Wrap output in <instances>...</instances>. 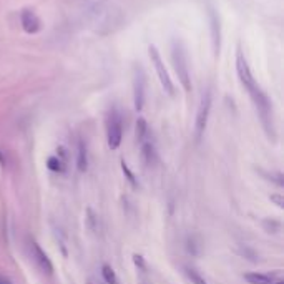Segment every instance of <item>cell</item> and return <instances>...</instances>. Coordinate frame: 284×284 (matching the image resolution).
Returning a JSON list of instances; mask_svg holds the SVG:
<instances>
[{
  "instance_id": "6da1fadb",
  "label": "cell",
  "mask_w": 284,
  "mask_h": 284,
  "mask_svg": "<svg viewBox=\"0 0 284 284\" xmlns=\"http://www.w3.org/2000/svg\"><path fill=\"white\" fill-rule=\"evenodd\" d=\"M171 60L173 67L176 72L178 78H180V84L186 91L191 90V78H190V68H188V57L183 42L173 40L171 42Z\"/></svg>"
},
{
  "instance_id": "7a4b0ae2",
  "label": "cell",
  "mask_w": 284,
  "mask_h": 284,
  "mask_svg": "<svg viewBox=\"0 0 284 284\" xmlns=\"http://www.w3.org/2000/svg\"><path fill=\"white\" fill-rule=\"evenodd\" d=\"M121 138H123V125H121V116L118 110H110L107 116V140L108 146L112 150H118L121 145Z\"/></svg>"
},
{
  "instance_id": "3957f363",
  "label": "cell",
  "mask_w": 284,
  "mask_h": 284,
  "mask_svg": "<svg viewBox=\"0 0 284 284\" xmlns=\"http://www.w3.org/2000/svg\"><path fill=\"white\" fill-rule=\"evenodd\" d=\"M209 110H211V91L206 90L201 97L198 113H196V123H195V137L196 142H199L201 137H203L204 130H206L208 125V118H209Z\"/></svg>"
},
{
  "instance_id": "277c9868",
  "label": "cell",
  "mask_w": 284,
  "mask_h": 284,
  "mask_svg": "<svg viewBox=\"0 0 284 284\" xmlns=\"http://www.w3.org/2000/svg\"><path fill=\"white\" fill-rule=\"evenodd\" d=\"M148 54H150L151 63L155 65V70H156V73H158L161 86H163L165 91H167L168 95H173L174 93L173 82H171V78H170V75H168V70L165 68V63H163V60H161V57H160V52L156 50L155 45H150V47H148Z\"/></svg>"
},
{
  "instance_id": "5b68a950",
  "label": "cell",
  "mask_w": 284,
  "mask_h": 284,
  "mask_svg": "<svg viewBox=\"0 0 284 284\" xmlns=\"http://www.w3.org/2000/svg\"><path fill=\"white\" fill-rule=\"evenodd\" d=\"M145 95H146V75L143 68L137 65L133 68V102L137 112L143 110L145 105Z\"/></svg>"
},
{
  "instance_id": "8992f818",
  "label": "cell",
  "mask_w": 284,
  "mask_h": 284,
  "mask_svg": "<svg viewBox=\"0 0 284 284\" xmlns=\"http://www.w3.org/2000/svg\"><path fill=\"white\" fill-rule=\"evenodd\" d=\"M30 253H32V257L35 261V264L38 266V269L43 271L47 274H52L54 271V264H52L50 257L47 256V253L38 246L37 241H30Z\"/></svg>"
},
{
  "instance_id": "52a82bcc",
  "label": "cell",
  "mask_w": 284,
  "mask_h": 284,
  "mask_svg": "<svg viewBox=\"0 0 284 284\" xmlns=\"http://www.w3.org/2000/svg\"><path fill=\"white\" fill-rule=\"evenodd\" d=\"M209 17V28H211V42H213V50H215V55L220 54L221 49V24H220V15L215 12V8L209 7L208 12Z\"/></svg>"
},
{
  "instance_id": "ba28073f",
  "label": "cell",
  "mask_w": 284,
  "mask_h": 284,
  "mask_svg": "<svg viewBox=\"0 0 284 284\" xmlns=\"http://www.w3.org/2000/svg\"><path fill=\"white\" fill-rule=\"evenodd\" d=\"M20 24H22V28L25 30L27 33H38L42 28V22L40 19L37 17L33 10H28V8H25V10H22L20 14Z\"/></svg>"
},
{
  "instance_id": "9c48e42d",
  "label": "cell",
  "mask_w": 284,
  "mask_h": 284,
  "mask_svg": "<svg viewBox=\"0 0 284 284\" xmlns=\"http://www.w3.org/2000/svg\"><path fill=\"white\" fill-rule=\"evenodd\" d=\"M142 156H143V161H145L146 167H153L156 163V150H155V145L151 142H142Z\"/></svg>"
},
{
  "instance_id": "30bf717a",
  "label": "cell",
  "mask_w": 284,
  "mask_h": 284,
  "mask_svg": "<svg viewBox=\"0 0 284 284\" xmlns=\"http://www.w3.org/2000/svg\"><path fill=\"white\" fill-rule=\"evenodd\" d=\"M77 167H78V171H86L88 168V153H86V145L84 140L78 142V158H77Z\"/></svg>"
},
{
  "instance_id": "8fae6325",
  "label": "cell",
  "mask_w": 284,
  "mask_h": 284,
  "mask_svg": "<svg viewBox=\"0 0 284 284\" xmlns=\"http://www.w3.org/2000/svg\"><path fill=\"white\" fill-rule=\"evenodd\" d=\"M244 279H246L250 284H271L273 279L268 274H261V273H248L244 274Z\"/></svg>"
},
{
  "instance_id": "7c38bea8",
  "label": "cell",
  "mask_w": 284,
  "mask_h": 284,
  "mask_svg": "<svg viewBox=\"0 0 284 284\" xmlns=\"http://www.w3.org/2000/svg\"><path fill=\"white\" fill-rule=\"evenodd\" d=\"M102 276H103L107 284H118V278H116V274H115V271H113L112 266H108V264L102 266Z\"/></svg>"
},
{
  "instance_id": "4fadbf2b",
  "label": "cell",
  "mask_w": 284,
  "mask_h": 284,
  "mask_svg": "<svg viewBox=\"0 0 284 284\" xmlns=\"http://www.w3.org/2000/svg\"><path fill=\"white\" fill-rule=\"evenodd\" d=\"M148 137V125H146V121L143 120V118H138V121H137V138H138V142L142 143V142H145Z\"/></svg>"
},
{
  "instance_id": "5bb4252c",
  "label": "cell",
  "mask_w": 284,
  "mask_h": 284,
  "mask_svg": "<svg viewBox=\"0 0 284 284\" xmlns=\"http://www.w3.org/2000/svg\"><path fill=\"white\" fill-rule=\"evenodd\" d=\"M185 271H186V276L191 279V283H193V284H206V281H204V279L199 276V273H198L196 269L186 268Z\"/></svg>"
},
{
  "instance_id": "9a60e30c",
  "label": "cell",
  "mask_w": 284,
  "mask_h": 284,
  "mask_svg": "<svg viewBox=\"0 0 284 284\" xmlns=\"http://www.w3.org/2000/svg\"><path fill=\"white\" fill-rule=\"evenodd\" d=\"M49 168L52 170V171H62L63 165H62V161H60V158H57V156H50V158H49Z\"/></svg>"
},
{
  "instance_id": "2e32d148",
  "label": "cell",
  "mask_w": 284,
  "mask_h": 284,
  "mask_svg": "<svg viewBox=\"0 0 284 284\" xmlns=\"http://www.w3.org/2000/svg\"><path fill=\"white\" fill-rule=\"evenodd\" d=\"M121 170H123V173L126 174V180L132 183V186H133V188H137V186H138V183H137V180H135V174H133L132 171H130V168L126 167L125 161H121Z\"/></svg>"
},
{
  "instance_id": "e0dca14e",
  "label": "cell",
  "mask_w": 284,
  "mask_h": 284,
  "mask_svg": "<svg viewBox=\"0 0 284 284\" xmlns=\"http://www.w3.org/2000/svg\"><path fill=\"white\" fill-rule=\"evenodd\" d=\"M271 201H274V203L278 204L279 208H284V198L279 195H271Z\"/></svg>"
},
{
  "instance_id": "ac0fdd59",
  "label": "cell",
  "mask_w": 284,
  "mask_h": 284,
  "mask_svg": "<svg viewBox=\"0 0 284 284\" xmlns=\"http://www.w3.org/2000/svg\"><path fill=\"white\" fill-rule=\"evenodd\" d=\"M0 284H8V281H5V279L0 278Z\"/></svg>"
},
{
  "instance_id": "d6986e66",
  "label": "cell",
  "mask_w": 284,
  "mask_h": 284,
  "mask_svg": "<svg viewBox=\"0 0 284 284\" xmlns=\"http://www.w3.org/2000/svg\"><path fill=\"white\" fill-rule=\"evenodd\" d=\"M271 284H273V283H271ZM274 284H284L283 281H278V283H274Z\"/></svg>"
},
{
  "instance_id": "ffe728a7",
  "label": "cell",
  "mask_w": 284,
  "mask_h": 284,
  "mask_svg": "<svg viewBox=\"0 0 284 284\" xmlns=\"http://www.w3.org/2000/svg\"><path fill=\"white\" fill-rule=\"evenodd\" d=\"M88 284H93V283H88Z\"/></svg>"
}]
</instances>
